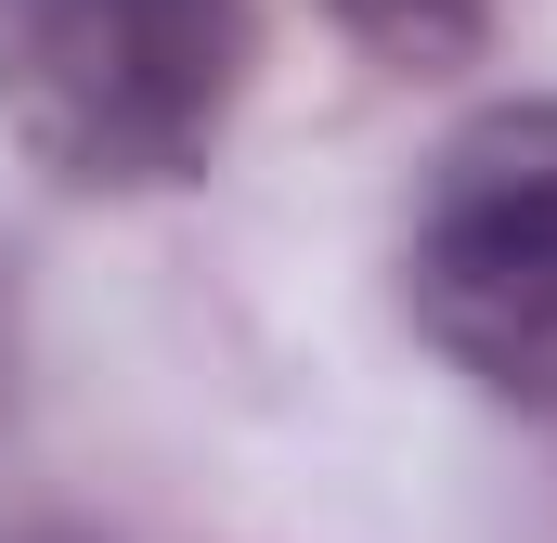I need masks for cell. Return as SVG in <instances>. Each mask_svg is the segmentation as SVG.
Instances as JSON below:
<instances>
[{
	"instance_id": "6da1fadb",
	"label": "cell",
	"mask_w": 557,
	"mask_h": 543,
	"mask_svg": "<svg viewBox=\"0 0 557 543\" xmlns=\"http://www.w3.org/2000/svg\"><path fill=\"white\" fill-rule=\"evenodd\" d=\"M260 65L247 0H0V130L65 194L195 181Z\"/></svg>"
},
{
	"instance_id": "3957f363",
	"label": "cell",
	"mask_w": 557,
	"mask_h": 543,
	"mask_svg": "<svg viewBox=\"0 0 557 543\" xmlns=\"http://www.w3.org/2000/svg\"><path fill=\"white\" fill-rule=\"evenodd\" d=\"M324 13H337V39L376 52L389 78H454V65H480V39H493V0H324Z\"/></svg>"
},
{
	"instance_id": "277c9868",
	"label": "cell",
	"mask_w": 557,
	"mask_h": 543,
	"mask_svg": "<svg viewBox=\"0 0 557 543\" xmlns=\"http://www.w3.org/2000/svg\"><path fill=\"white\" fill-rule=\"evenodd\" d=\"M0 543H78V531H0Z\"/></svg>"
},
{
	"instance_id": "5b68a950",
	"label": "cell",
	"mask_w": 557,
	"mask_h": 543,
	"mask_svg": "<svg viewBox=\"0 0 557 543\" xmlns=\"http://www.w3.org/2000/svg\"><path fill=\"white\" fill-rule=\"evenodd\" d=\"M0 363H13V311H0Z\"/></svg>"
},
{
	"instance_id": "7a4b0ae2",
	"label": "cell",
	"mask_w": 557,
	"mask_h": 543,
	"mask_svg": "<svg viewBox=\"0 0 557 543\" xmlns=\"http://www.w3.org/2000/svg\"><path fill=\"white\" fill-rule=\"evenodd\" d=\"M403 311L480 402L557 414V104H493L428 155Z\"/></svg>"
}]
</instances>
